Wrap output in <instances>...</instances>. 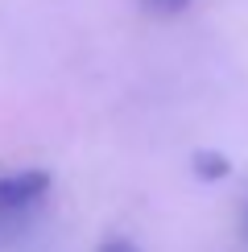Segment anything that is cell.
Returning <instances> with one entry per match:
<instances>
[{"mask_svg":"<svg viewBox=\"0 0 248 252\" xmlns=\"http://www.w3.org/2000/svg\"><path fill=\"white\" fill-rule=\"evenodd\" d=\"M194 0H145V8L149 13H157V17H174V13H182V8H190Z\"/></svg>","mask_w":248,"mask_h":252,"instance_id":"obj_3","label":"cell"},{"mask_svg":"<svg viewBox=\"0 0 248 252\" xmlns=\"http://www.w3.org/2000/svg\"><path fill=\"white\" fill-rule=\"evenodd\" d=\"M99 252H141L132 240H124V236H112V240H103L99 244Z\"/></svg>","mask_w":248,"mask_h":252,"instance_id":"obj_4","label":"cell"},{"mask_svg":"<svg viewBox=\"0 0 248 252\" xmlns=\"http://www.w3.org/2000/svg\"><path fill=\"white\" fill-rule=\"evenodd\" d=\"M46 190H50V174L46 170L4 174L0 178V211H25V207H33Z\"/></svg>","mask_w":248,"mask_h":252,"instance_id":"obj_1","label":"cell"},{"mask_svg":"<svg viewBox=\"0 0 248 252\" xmlns=\"http://www.w3.org/2000/svg\"><path fill=\"white\" fill-rule=\"evenodd\" d=\"M194 174H199L203 182H215V178H227V174H232V161H227L223 153L199 149V153H194Z\"/></svg>","mask_w":248,"mask_h":252,"instance_id":"obj_2","label":"cell"}]
</instances>
